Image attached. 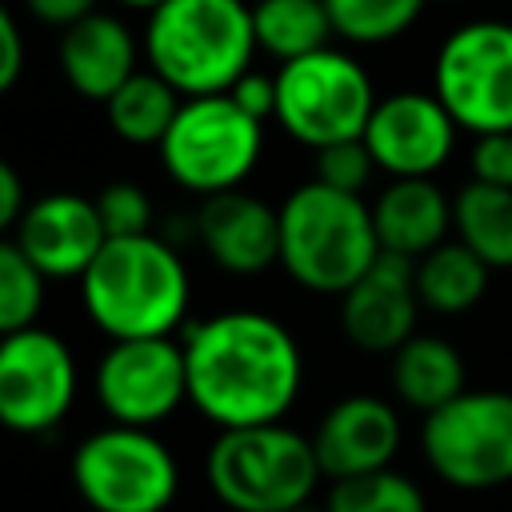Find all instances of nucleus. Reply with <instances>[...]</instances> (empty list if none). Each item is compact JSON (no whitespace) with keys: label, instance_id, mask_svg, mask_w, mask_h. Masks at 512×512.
<instances>
[{"label":"nucleus","instance_id":"nucleus-2","mask_svg":"<svg viewBox=\"0 0 512 512\" xmlns=\"http://www.w3.org/2000/svg\"><path fill=\"white\" fill-rule=\"evenodd\" d=\"M188 268L160 236L108 240L92 268L80 276L88 320L112 340L168 336L188 312Z\"/></svg>","mask_w":512,"mask_h":512},{"label":"nucleus","instance_id":"nucleus-3","mask_svg":"<svg viewBox=\"0 0 512 512\" xmlns=\"http://www.w3.org/2000/svg\"><path fill=\"white\" fill-rule=\"evenodd\" d=\"M256 24L244 0H164L148 12L144 56L184 100L224 96L256 52Z\"/></svg>","mask_w":512,"mask_h":512},{"label":"nucleus","instance_id":"nucleus-36","mask_svg":"<svg viewBox=\"0 0 512 512\" xmlns=\"http://www.w3.org/2000/svg\"><path fill=\"white\" fill-rule=\"evenodd\" d=\"M292 512H328V508H316V504H300V508H292Z\"/></svg>","mask_w":512,"mask_h":512},{"label":"nucleus","instance_id":"nucleus-25","mask_svg":"<svg viewBox=\"0 0 512 512\" xmlns=\"http://www.w3.org/2000/svg\"><path fill=\"white\" fill-rule=\"evenodd\" d=\"M428 0H324L332 32L348 44H384L416 24Z\"/></svg>","mask_w":512,"mask_h":512},{"label":"nucleus","instance_id":"nucleus-27","mask_svg":"<svg viewBox=\"0 0 512 512\" xmlns=\"http://www.w3.org/2000/svg\"><path fill=\"white\" fill-rule=\"evenodd\" d=\"M44 272L12 244H0V332H24L36 324L40 308H44Z\"/></svg>","mask_w":512,"mask_h":512},{"label":"nucleus","instance_id":"nucleus-18","mask_svg":"<svg viewBox=\"0 0 512 512\" xmlns=\"http://www.w3.org/2000/svg\"><path fill=\"white\" fill-rule=\"evenodd\" d=\"M64 80L88 100H112L136 76V36L120 16L92 12L60 36Z\"/></svg>","mask_w":512,"mask_h":512},{"label":"nucleus","instance_id":"nucleus-1","mask_svg":"<svg viewBox=\"0 0 512 512\" xmlns=\"http://www.w3.org/2000/svg\"><path fill=\"white\" fill-rule=\"evenodd\" d=\"M188 400L224 428L280 424L296 404L304 360L292 332L264 312H220L188 324Z\"/></svg>","mask_w":512,"mask_h":512},{"label":"nucleus","instance_id":"nucleus-30","mask_svg":"<svg viewBox=\"0 0 512 512\" xmlns=\"http://www.w3.org/2000/svg\"><path fill=\"white\" fill-rule=\"evenodd\" d=\"M472 180L492 188H512V132H488L472 144Z\"/></svg>","mask_w":512,"mask_h":512},{"label":"nucleus","instance_id":"nucleus-21","mask_svg":"<svg viewBox=\"0 0 512 512\" xmlns=\"http://www.w3.org/2000/svg\"><path fill=\"white\" fill-rule=\"evenodd\" d=\"M488 264L460 240H444L428 256L416 260V292L420 304L440 316H460L480 304L488 288Z\"/></svg>","mask_w":512,"mask_h":512},{"label":"nucleus","instance_id":"nucleus-34","mask_svg":"<svg viewBox=\"0 0 512 512\" xmlns=\"http://www.w3.org/2000/svg\"><path fill=\"white\" fill-rule=\"evenodd\" d=\"M28 212L24 204V184H20V172L12 164H0V228H16L20 216Z\"/></svg>","mask_w":512,"mask_h":512},{"label":"nucleus","instance_id":"nucleus-29","mask_svg":"<svg viewBox=\"0 0 512 512\" xmlns=\"http://www.w3.org/2000/svg\"><path fill=\"white\" fill-rule=\"evenodd\" d=\"M312 156H316V160H312V180L324 184V188H336V192L360 196V188H364V184L372 180V172H376V160H372L364 136H360V140L328 144V148H320V152H312Z\"/></svg>","mask_w":512,"mask_h":512},{"label":"nucleus","instance_id":"nucleus-5","mask_svg":"<svg viewBox=\"0 0 512 512\" xmlns=\"http://www.w3.org/2000/svg\"><path fill=\"white\" fill-rule=\"evenodd\" d=\"M320 476L312 436L284 424L224 428L204 456V480L232 512H292L312 504Z\"/></svg>","mask_w":512,"mask_h":512},{"label":"nucleus","instance_id":"nucleus-22","mask_svg":"<svg viewBox=\"0 0 512 512\" xmlns=\"http://www.w3.org/2000/svg\"><path fill=\"white\" fill-rule=\"evenodd\" d=\"M452 228L488 268H512V188L468 180L452 200Z\"/></svg>","mask_w":512,"mask_h":512},{"label":"nucleus","instance_id":"nucleus-31","mask_svg":"<svg viewBox=\"0 0 512 512\" xmlns=\"http://www.w3.org/2000/svg\"><path fill=\"white\" fill-rule=\"evenodd\" d=\"M228 96H232V104L240 108V112H248L252 120H268V116H276V104H280V92H276V76H268V72H256V68H248L232 88H228Z\"/></svg>","mask_w":512,"mask_h":512},{"label":"nucleus","instance_id":"nucleus-12","mask_svg":"<svg viewBox=\"0 0 512 512\" xmlns=\"http://www.w3.org/2000/svg\"><path fill=\"white\" fill-rule=\"evenodd\" d=\"M76 400V360L48 328H24L0 344V420L12 432H52Z\"/></svg>","mask_w":512,"mask_h":512},{"label":"nucleus","instance_id":"nucleus-16","mask_svg":"<svg viewBox=\"0 0 512 512\" xmlns=\"http://www.w3.org/2000/svg\"><path fill=\"white\" fill-rule=\"evenodd\" d=\"M320 472L332 480H352L384 472L400 448V416L388 400L356 392L336 400L312 432Z\"/></svg>","mask_w":512,"mask_h":512},{"label":"nucleus","instance_id":"nucleus-14","mask_svg":"<svg viewBox=\"0 0 512 512\" xmlns=\"http://www.w3.org/2000/svg\"><path fill=\"white\" fill-rule=\"evenodd\" d=\"M12 244L48 280H80L108 244V232L100 224L96 200L76 192H48L28 204L12 228Z\"/></svg>","mask_w":512,"mask_h":512},{"label":"nucleus","instance_id":"nucleus-26","mask_svg":"<svg viewBox=\"0 0 512 512\" xmlns=\"http://www.w3.org/2000/svg\"><path fill=\"white\" fill-rule=\"evenodd\" d=\"M328 512H428L424 492L404 476V472H368V476H352V480H332Z\"/></svg>","mask_w":512,"mask_h":512},{"label":"nucleus","instance_id":"nucleus-19","mask_svg":"<svg viewBox=\"0 0 512 512\" xmlns=\"http://www.w3.org/2000/svg\"><path fill=\"white\" fill-rule=\"evenodd\" d=\"M372 220L384 252L420 260L444 244L452 224V204L436 180H392L376 196Z\"/></svg>","mask_w":512,"mask_h":512},{"label":"nucleus","instance_id":"nucleus-23","mask_svg":"<svg viewBox=\"0 0 512 512\" xmlns=\"http://www.w3.org/2000/svg\"><path fill=\"white\" fill-rule=\"evenodd\" d=\"M252 24L260 52L276 56L280 64L324 52L328 36H336L324 0H256Z\"/></svg>","mask_w":512,"mask_h":512},{"label":"nucleus","instance_id":"nucleus-24","mask_svg":"<svg viewBox=\"0 0 512 512\" xmlns=\"http://www.w3.org/2000/svg\"><path fill=\"white\" fill-rule=\"evenodd\" d=\"M180 92L156 72H136L104 108L108 124L128 144H160L180 116Z\"/></svg>","mask_w":512,"mask_h":512},{"label":"nucleus","instance_id":"nucleus-13","mask_svg":"<svg viewBox=\"0 0 512 512\" xmlns=\"http://www.w3.org/2000/svg\"><path fill=\"white\" fill-rule=\"evenodd\" d=\"M456 128L436 92H392L376 104L364 144L392 180H432L452 156Z\"/></svg>","mask_w":512,"mask_h":512},{"label":"nucleus","instance_id":"nucleus-11","mask_svg":"<svg viewBox=\"0 0 512 512\" xmlns=\"http://www.w3.org/2000/svg\"><path fill=\"white\" fill-rule=\"evenodd\" d=\"M96 396L112 424L152 428L188 400L184 344L168 336L112 340L96 364Z\"/></svg>","mask_w":512,"mask_h":512},{"label":"nucleus","instance_id":"nucleus-35","mask_svg":"<svg viewBox=\"0 0 512 512\" xmlns=\"http://www.w3.org/2000/svg\"><path fill=\"white\" fill-rule=\"evenodd\" d=\"M116 4H124V8H140V12H152V8H160L164 0H116Z\"/></svg>","mask_w":512,"mask_h":512},{"label":"nucleus","instance_id":"nucleus-6","mask_svg":"<svg viewBox=\"0 0 512 512\" xmlns=\"http://www.w3.org/2000/svg\"><path fill=\"white\" fill-rule=\"evenodd\" d=\"M276 92V124L312 152L340 140H360L380 104L364 64L340 48L280 64Z\"/></svg>","mask_w":512,"mask_h":512},{"label":"nucleus","instance_id":"nucleus-32","mask_svg":"<svg viewBox=\"0 0 512 512\" xmlns=\"http://www.w3.org/2000/svg\"><path fill=\"white\" fill-rule=\"evenodd\" d=\"M24 72V36L12 12H0V88H12Z\"/></svg>","mask_w":512,"mask_h":512},{"label":"nucleus","instance_id":"nucleus-28","mask_svg":"<svg viewBox=\"0 0 512 512\" xmlns=\"http://www.w3.org/2000/svg\"><path fill=\"white\" fill-rule=\"evenodd\" d=\"M96 212L100 224L108 232V240H128V236H148L152 228V200L140 184L132 180H112L100 188L96 196Z\"/></svg>","mask_w":512,"mask_h":512},{"label":"nucleus","instance_id":"nucleus-17","mask_svg":"<svg viewBox=\"0 0 512 512\" xmlns=\"http://www.w3.org/2000/svg\"><path fill=\"white\" fill-rule=\"evenodd\" d=\"M196 236L212 264L232 276H256L280 264V208L244 188L208 196L196 208Z\"/></svg>","mask_w":512,"mask_h":512},{"label":"nucleus","instance_id":"nucleus-4","mask_svg":"<svg viewBox=\"0 0 512 512\" xmlns=\"http://www.w3.org/2000/svg\"><path fill=\"white\" fill-rule=\"evenodd\" d=\"M380 236L372 204L316 180L292 188L280 204V264L320 296H344L376 260Z\"/></svg>","mask_w":512,"mask_h":512},{"label":"nucleus","instance_id":"nucleus-15","mask_svg":"<svg viewBox=\"0 0 512 512\" xmlns=\"http://www.w3.org/2000/svg\"><path fill=\"white\" fill-rule=\"evenodd\" d=\"M416 260L380 252V260L340 296V328L364 352H396L416 336Z\"/></svg>","mask_w":512,"mask_h":512},{"label":"nucleus","instance_id":"nucleus-7","mask_svg":"<svg viewBox=\"0 0 512 512\" xmlns=\"http://www.w3.org/2000/svg\"><path fill=\"white\" fill-rule=\"evenodd\" d=\"M264 152V124L232 104V96H196L180 104L176 124L160 140V160L168 176L196 192L220 196L248 180Z\"/></svg>","mask_w":512,"mask_h":512},{"label":"nucleus","instance_id":"nucleus-33","mask_svg":"<svg viewBox=\"0 0 512 512\" xmlns=\"http://www.w3.org/2000/svg\"><path fill=\"white\" fill-rule=\"evenodd\" d=\"M24 8H28L40 24L72 28V24H80L84 16L96 12V0H24Z\"/></svg>","mask_w":512,"mask_h":512},{"label":"nucleus","instance_id":"nucleus-20","mask_svg":"<svg viewBox=\"0 0 512 512\" xmlns=\"http://www.w3.org/2000/svg\"><path fill=\"white\" fill-rule=\"evenodd\" d=\"M392 392L408 408L432 416L436 408L468 392L460 352L440 336H412L404 348L392 352Z\"/></svg>","mask_w":512,"mask_h":512},{"label":"nucleus","instance_id":"nucleus-9","mask_svg":"<svg viewBox=\"0 0 512 512\" xmlns=\"http://www.w3.org/2000/svg\"><path fill=\"white\" fill-rule=\"evenodd\" d=\"M420 448L428 468L464 492L500 488L512 480V392H460L424 416Z\"/></svg>","mask_w":512,"mask_h":512},{"label":"nucleus","instance_id":"nucleus-8","mask_svg":"<svg viewBox=\"0 0 512 512\" xmlns=\"http://www.w3.org/2000/svg\"><path fill=\"white\" fill-rule=\"evenodd\" d=\"M72 484L92 512H164L176 500L180 468L148 428L108 424L76 444Z\"/></svg>","mask_w":512,"mask_h":512},{"label":"nucleus","instance_id":"nucleus-10","mask_svg":"<svg viewBox=\"0 0 512 512\" xmlns=\"http://www.w3.org/2000/svg\"><path fill=\"white\" fill-rule=\"evenodd\" d=\"M432 92L472 136L512 132V24L472 20L456 28L436 52Z\"/></svg>","mask_w":512,"mask_h":512}]
</instances>
